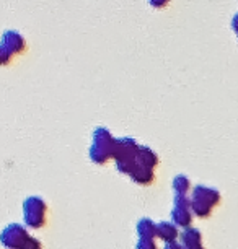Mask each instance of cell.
Listing matches in <instances>:
<instances>
[{"mask_svg": "<svg viewBox=\"0 0 238 249\" xmlns=\"http://www.w3.org/2000/svg\"><path fill=\"white\" fill-rule=\"evenodd\" d=\"M157 236L166 243H173L178 238V228L170 222H160L157 223Z\"/></svg>", "mask_w": 238, "mask_h": 249, "instance_id": "obj_7", "label": "cell"}, {"mask_svg": "<svg viewBox=\"0 0 238 249\" xmlns=\"http://www.w3.org/2000/svg\"><path fill=\"white\" fill-rule=\"evenodd\" d=\"M184 249H204L202 244H199V246H191V248H184Z\"/></svg>", "mask_w": 238, "mask_h": 249, "instance_id": "obj_19", "label": "cell"}, {"mask_svg": "<svg viewBox=\"0 0 238 249\" xmlns=\"http://www.w3.org/2000/svg\"><path fill=\"white\" fill-rule=\"evenodd\" d=\"M191 209H193V212L201 218H207L209 215L212 213L211 205L204 204V202H199V200H194V199H193V204H191Z\"/></svg>", "mask_w": 238, "mask_h": 249, "instance_id": "obj_14", "label": "cell"}, {"mask_svg": "<svg viewBox=\"0 0 238 249\" xmlns=\"http://www.w3.org/2000/svg\"><path fill=\"white\" fill-rule=\"evenodd\" d=\"M237 36H238V35H237Z\"/></svg>", "mask_w": 238, "mask_h": 249, "instance_id": "obj_20", "label": "cell"}, {"mask_svg": "<svg viewBox=\"0 0 238 249\" xmlns=\"http://www.w3.org/2000/svg\"><path fill=\"white\" fill-rule=\"evenodd\" d=\"M163 249H184V246H181V244H178L176 241H173V243H166L165 244V248Z\"/></svg>", "mask_w": 238, "mask_h": 249, "instance_id": "obj_17", "label": "cell"}, {"mask_svg": "<svg viewBox=\"0 0 238 249\" xmlns=\"http://www.w3.org/2000/svg\"><path fill=\"white\" fill-rule=\"evenodd\" d=\"M25 49V39L18 31H5L2 36V44H0V60L2 64H7L8 59L13 54H18Z\"/></svg>", "mask_w": 238, "mask_h": 249, "instance_id": "obj_3", "label": "cell"}, {"mask_svg": "<svg viewBox=\"0 0 238 249\" xmlns=\"http://www.w3.org/2000/svg\"><path fill=\"white\" fill-rule=\"evenodd\" d=\"M137 164H142V166H147V168H155L158 164V158H157V153L153 152L152 148L148 147H139V153H137Z\"/></svg>", "mask_w": 238, "mask_h": 249, "instance_id": "obj_9", "label": "cell"}, {"mask_svg": "<svg viewBox=\"0 0 238 249\" xmlns=\"http://www.w3.org/2000/svg\"><path fill=\"white\" fill-rule=\"evenodd\" d=\"M28 238H30V234L18 223L8 225L2 231V244L7 249H21V246L25 244Z\"/></svg>", "mask_w": 238, "mask_h": 249, "instance_id": "obj_5", "label": "cell"}, {"mask_svg": "<svg viewBox=\"0 0 238 249\" xmlns=\"http://www.w3.org/2000/svg\"><path fill=\"white\" fill-rule=\"evenodd\" d=\"M189 179L184 175H178L173 179V189L176 196H186V192L189 191Z\"/></svg>", "mask_w": 238, "mask_h": 249, "instance_id": "obj_13", "label": "cell"}, {"mask_svg": "<svg viewBox=\"0 0 238 249\" xmlns=\"http://www.w3.org/2000/svg\"><path fill=\"white\" fill-rule=\"evenodd\" d=\"M193 199L204 202V204L216 207L219 202H220V194H219L217 189L214 187H207V186H196L194 192H193Z\"/></svg>", "mask_w": 238, "mask_h": 249, "instance_id": "obj_6", "label": "cell"}, {"mask_svg": "<svg viewBox=\"0 0 238 249\" xmlns=\"http://www.w3.org/2000/svg\"><path fill=\"white\" fill-rule=\"evenodd\" d=\"M139 147H141V145H137V142H135L134 139H129V137L116 139L114 153H113L116 164L118 163H137Z\"/></svg>", "mask_w": 238, "mask_h": 249, "instance_id": "obj_4", "label": "cell"}, {"mask_svg": "<svg viewBox=\"0 0 238 249\" xmlns=\"http://www.w3.org/2000/svg\"><path fill=\"white\" fill-rule=\"evenodd\" d=\"M181 241H183L184 248L199 246L201 241H202V236H201V231L198 228H184L183 233H181Z\"/></svg>", "mask_w": 238, "mask_h": 249, "instance_id": "obj_11", "label": "cell"}, {"mask_svg": "<svg viewBox=\"0 0 238 249\" xmlns=\"http://www.w3.org/2000/svg\"><path fill=\"white\" fill-rule=\"evenodd\" d=\"M171 218H173L175 225H178V227H183V228H189L191 225V212L189 209H186V207H173V210H171Z\"/></svg>", "mask_w": 238, "mask_h": 249, "instance_id": "obj_10", "label": "cell"}, {"mask_svg": "<svg viewBox=\"0 0 238 249\" xmlns=\"http://www.w3.org/2000/svg\"><path fill=\"white\" fill-rule=\"evenodd\" d=\"M137 231L141 238H153L157 236V225L150 218H141L137 222Z\"/></svg>", "mask_w": 238, "mask_h": 249, "instance_id": "obj_12", "label": "cell"}, {"mask_svg": "<svg viewBox=\"0 0 238 249\" xmlns=\"http://www.w3.org/2000/svg\"><path fill=\"white\" fill-rule=\"evenodd\" d=\"M135 249H157V244L153 241V238H141Z\"/></svg>", "mask_w": 238, "mask_h": 249, "instance_id": "obj_15", "label": "cell"}, {"mask_svg": "<svg viewBox=\"0 0 238 249\" xmlns=\"http://www.w3.org/2000/svg\"><path fill=\"white\" fill-rule=\"evenodd\" d=\"M21 249H41V243L38 241L36 238H33V236H30L25 241V244L21 246Z\"/></svg>", "mask_w": 238, "mask_h": 249, "instance_id": "obj_16", "label": "cell"}, {"mask_svg": "<svg viewBox=\"0 0 238 249\" xmlns=\"http://www.w3.org/2000/svg\"><path fill=\"white\" fill-rule=\"evenodd\" d=\"M130 178L137 182V184H150L153 181V170L152 168H147V166H142V164H135V168L130 173Z\"/></svg>", "mask_w": 238, "mask_h": 249, "instance_id": "obj_8", "label": "cell"}, {"mask_svg": "<svg viewBox=\"0 0 238 249\" xmlns=\"http://www.w3.org/2000/svg\"><path fill=\"white\" fill-rule=\"evenodd\" d=\"M116 139L110 134L108 129L98 127L93 132V145L90 147V158L93 163L103 164L113 157Z\"/></svg>", "mask_w": 238, "mask_h": 249, "instance_id": "obj_1", "label": "cell"}, {"mask_svg": "<svg viewBox=\"0 0 238 249\" xmlns=\"http://www.w3.org/2000/svg\"><path fill=\"white\" fill-rule=\"evenodd\" d=\"M46 210L48 205L39 197H28L23 204V213H25V222L30 228H41L46 223Z\"/></svg>", "mask_w": 238, "mask_h": 249, "instance_id": "obj_2", "label": "cell"}, {"mask_svg": "<svg viewBox=\"0 0 238 249\" xmlns=\"http://www.w3.org/2000/svg\"><path fill=\"white\" fill-rule=\"evenodd\" d=\"M232 28H233V31L238 35V13L235 17H233V20H232Z\"/></svg>", "mask_w": 238, "mask_h": 249, "instance_id": "obj_18", "label": "cell"}]
</instances>
